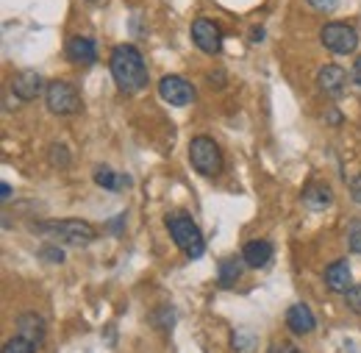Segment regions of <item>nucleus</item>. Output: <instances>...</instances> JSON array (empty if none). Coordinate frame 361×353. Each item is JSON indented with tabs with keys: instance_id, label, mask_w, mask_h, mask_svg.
<instances>
[{
	"instance_id": "nucleus-1",
	"label": "nucleus",
	"mask_w": 361,
	"mask_h": 353,
	"mask_svg": "<svg viewBox=\"0 0 361 353\" xmlns=\"http://www.w3.org/2000/svg\"><path fill=\"white\" fill-rule=\"evenodd\" d=\"M109 70L123 95H139L142 89H147V64L134 44H117L109 56Z\"/></svg>"
},
{
	"instance_id": "nucleus-2",
	"label": "nucleus",
	"mask_w": 361,
	"mask_h": 353,
	"mask_svg": "<svg viewBox=\"0 0 361 353\" xmlns=\"http://www.w3.org/2000/svg\"><path fill=\"white\" fill-rule=\"evenodd\" d=\"M164 222H167V231H170L173 242L178 245V251L186 259H200V256L206 253L203 231L197 228V222H195V217H192L189 212L176 209V212H170V215L164 217Z\"/></svg>"
},
{
	"instance_id": "nucleus-3",
	"label": "nucleus",
	"mask_w": 361,
	"mask_h": 353,
	"mask_svg": "<svg viewBox=\"0 0 361 353\" xmlns=\"http://www.w3.org/2000/svg\"><path fill=\"white\" fill-rule=\"evenodd\" d=\"M34 231L47 237V239L61 242V245H70V248H84V245L97 239L94 225H90L87 220H47L37 222Z\"/></svg>"
},
{
	"instance_id": "nucleus-4",
	"label": "nucleus",
	"mask_w": 361,
	"mask_h": 353,
	"mask_svg": "<svg viewBox=\"0 0 361 353\" xmlns=\"http://www.w3.org/2000/svg\"><path fill=\"white\" fill-rule=\"evenodd\" d=\"M189 162L200 176L206 178H214L223 173V150L212 136H195L189 142Z\"/></svg>"
},
{
	"instance_id": "nucleus-5",
	"label": "nucleus",
	"mask_w": 361,
	"mask_h": 353,
	"mask_svg": "<svg viewBox=\"0 0 361 353\" xmlns=\"http://www.w3.org/2000/svg\"><path fill=\"white\" fill-rule=\"evenodd\" d=\"M319 42L334 56H348V53H353L359 47V31L350 23L334 20V23H325L319 28Z\"/></svg>"
},
{
	"instance_id": "nucleus-6",
	"label": "nucleus",
	"mask_w": 361,
	"mask_h": 353,
	"mask_svg": "<svg viewBox=\"0 0 361 353\" xmlns=\"http://www.w3.org/2000/svg\"><path fill=\"white\" fill-rule=\"evenodd\" d=\"M47 112H53L56 117H73L81 112V95L70 81H50L45 89Z\"/></svg>"
},
{
	"instance_id": "nucleus-7",
	"label": "nucleus",
	"mask_w": 361,
	"mask_h": 353,
	"mask_svg": "<svg viewBox=\"0 0 361 353\" xmlns=\"http://www.w3.org/2000/svg\"><path fill=\"white\" fill-rule=\"evenodd\" d=\"M189 34H192V42L197 44V50L206 53V56H217V53L223 50V31H220V25H217L214 20H209V17H197V20L192 23Z\"/></svg>"
},
{
	"instance_id": "nucleus-8",
	"label": "nucleus",
	"mask_w": 361,
	"mask_h": 353,
	"mask_svg": "<svg viewBox=\"0 0 361 353\" xmlns=\"http://www.w3.org/2000/svg\"><path fill=\"white\" fill-rule=\"evenodd\" d=\"M159 95L170 106H189L195 100V87L186 78H180V76H164L159 81Z\"/></svg>"
},
{
	"instance_id": "nucleus-9",
	"label": "nucleus",
	"mask_w": 361,
	"mask_h": 353,
	"mask_svg": "<svg viewBox=\"0 0 361 353\" xmlns=\"http://www.w3.org/2000/svg\"><path fill=\"white\" fill-rule=\"evenodd\" d=\"M317 87L322 89V95L339 100L348 89V73L339 67V64H322L317 70Z\"/></svg>"
},
{
	"instance_id": "nucleus-10",
	"label": "nucleus",
	"mask_w": 361,
	"mask_h": 353,
	"mask_svg": "<svg viewBox=\"0 0 361 353\" xmlns=\"http://www.w3.org/2000/svg\"><path fill=\"white\" fill-rule=\"evenodd\" d=\"M45 89L47 87L42 84V76H39L37 70H23V73H17L14 81H11V95H14L17 100H23V103L37 100Z\"/></svg>"
},
{
	"instance_id": "nucleus-11",
	"label": "nucleus",
	"mask_w": 361,
	"mask_h": 353,
	"mask_svg": "<svg viewBox=\"0 0 361 353\" xmlns=\"http://www.w3.org/2000/svg\"><path fill=\"white\" fill-rule=\"evenodd\" d=\"M64 53L73 64H81V67H92L97 61V44L90 37H70L64 44Z\"/></svg>"
},
{
	"instance_id": "nucleus-12",
	"label": "nucleus",
	"mask_w": 361,
	"mask_h": 353,
	"mask_svg": "<svg viewBox=\"0 0 361 353\" xmlns=\"http://www.w3.org/2000/svg\"><path fill=\"white\" fill-rule=\"evenodd\" d=\"M325 287L336 295H345L350 289V281H353V273H350V262L348 259H336L334 265L325 267Z\"/></svg>"
},
{
	"instance_id": "nucleus-13",
	"label": "nucleus",
	"mask_w": 361,
	"mask_h": 353,
	"mask_svg": "<svg viewBox=\"0 0 361 353\" xmlns=\"http://www.w3.org/2000/svg\"><path fill=\"white\" fill-rule=\"evenodd\" d=\"M242 259H245V265L253 267V270L267 267L272 262V245L267 239H250L242 248Z\"/></svg>"
},
{
	"instance_id": "nucleus-14",
	"label": "nucleus",
	"mask_w": 361,
	"mask_h": 353,
	"mask_svg": "<svg viewBox=\"0 0 361 353\" xmlns=\"http://www.w3.org/2000/svg\"><path fill=\"white\" fill-rule=\"evenodd\" d=\"M286 325H289L292 334H312L317 328V320L306 304H295L286 311Z\"/></svg>"
},
{
	"instance_id": "nucleus-15",
	"label": "nucleus",
	"mask_w": 361,
	"mask_h": 353,
	"mask_svg": "<svg viewBox=\"0 0 361 353\" xmlns=\"http://www.w3.org/2000/svg\"><path fill=\"white\" fill-rule=\"evenodd\" d=\"M245 259L242 256H228L220 262L217 267V284H220V289H231V287H236V281L242 278V273H245Z\"/></svg>"
},
{
	"instance_id": "nucleus-16",
	"label": "nucleus",
	"mask_w": 361,
	"mask_h": 353,
	"mask_svg": "<svg viewBox=\"0 0 361 353\" xmlns=\"http://www.w3.org/2000/svg\"><path fill=\"white\" fill-rule=\"evenodd\" d=\"M17 331L23 334V337H28L31 342H42L45 340V320L37 314V311H23L20 317H17Z\"/></svg>"
},
{
	"instance_id": "nucleus-17",
	"label": "nucleus",
	"mask_w": 361,
	"mask_h": 353,
	"mask_svg": "<svg viewBox=\"0 0 361 353\" xmlns=\"http://www.w3.org/2000/svg\"><path fill=\"white\" fill-rule=\"evenodd\" d=\"M303 203L309 209H328L334 203V189L322 181H312L306 189H303Z\"/></svg>"
},
{
	"instance_id": "nucleus-18",
	"label": "nucleus",
	"mask_w": 361,
	"mask_h": 353,
	"mask_svg": "<svg viewBox=\"0 0 361 353\" xmlns=\"http://www.w3.org/2000/svg\"><path fill=\"white\" fill-rule=\"evenodd\" d=\"M94 184L103 186V189H109V192H120V189L128 186L131 181H128V176H117L111 167H97V170H94Z\"/></svg>"
},
{
	"instance_id": "nucleus-19",
	"label": "nucleus",
	"mask_w": 361,
	"mask_h": 353,
	"mask_svg": "<svg viewBox=\"0 0 361 353\" xmlns=\"http://www.w3.org/2000/svg\"><path fill=\"white\" fill-rule=\"evenodd\" d=\"M231 348H233L236 353H256L259 340H256L253 331H247V328H236V331L231 334Z\"/></svg>"
},
{
	"instance_id": "nucleus-20",
	"label": "nucleus",
	"mask_w": 361,
	"mask_h": 353,
	"mask_svg": "<svg viewBox=\"0 0 361 353\" xmlns=\"http://www.w3.org/2000/svg\"><path fill=\"white\" fill-rule=\"evenodd\" d=\"M34 348H37V342H31L28 337H11L6 345H3V353H34Z\"/></svg>"
},
{
	"instance_id": "nucleus-21",
	"label": "nucleus",
	"mask_w": 361,
	"mask_h": 353,
	"mask_svg": "<svg viewBox=\"0 0 361 353\" xmlns=\"http://www.w3.org/2000/svg\"><path fill=\"white\" fill-rule=\"evenodd\" d=\"M47 156H50V164L53 167H59V170H64V167H70V150L64 148V145H50V150H47Z\"/></svg>"
},
{
	"instance_id": "nucleus-22",
	"label": "nucleus",
	"mask_w": 361,
	"mask_h": 353,
	"mask_svg": "<svg viewBox=\"0 0 361 353\" xmlns=\"http://www.w3.org/2000/svg\"><path fill=\"white\" fill-rule=\"evenodd\" d=\"M348 245H350L353 253L361 256V217L350 220V225H348Z\"/></svg>"
},
{
	"instance_id": "nucleus-23",
	"label": "nucleus",
	"mask_w": 361,
	"mask_h": 353,
	"mask_svg": "<svg viewBox=\"0 0 361 353\" xmlns=\"http://www.w3.org/2000/svg\"><path fill=\"white\" fill-rule=\"evenodd\" d=\"M345 304H348V309L353 311V314H361V287H350L345 292Z\"/></svg>"
},
{
	"instance_id": "nucleus-24",
	"label": "nucleus",
	"mask_w": 361,
	"mask_h": 353,
	"mask_svg": "<svg viewBox=\"0 0 361 353\" xmlns=\"http://www.w3.org/2000/svg\"><path fill=\"white\" fill-rule=\"evenodd\" d=\"M39 256L47 259V262H56V265H59V262H64V251H59L56 245H45V248L39 251Z\"/></svg>"
},
{
	"instance_id": "nucleus-25",
	"label": "nucleus",
	"mask_w": 361,
	"mask_h": 353,
	"mask_svg": "<svg viewBox=\"0 0 361 353\" xmlns=\"http://www.w3.org/2000/svg\"><path fill=\"white\" fill-rule=\"evenodd\" d=\"M309 6L314 8V11H322V14H331L336 6H339V0H309Z\"/></svg>"
},
{
	"instance_id": "nucleus-26",
	"label": "nucleus",
	"mask_w": 361,
	"mask_h": 353,
	"mask_svg": "<svg viewBox=\"0 0 361 353\" xmlns=\"http://www.w3.org/2000/svg\"><path fill=\"white\" fill-rule=\"evenodd\" d=\"M267 353H303V351L298 345H292V342H275V345H270Z\"/></svg>"
},
{
	"instance_id": "nucleus-27",
	"label": "nucleus",
	"mask_w": 361,
	"mask_h": 353,
	"mask_svg": "<svg viewBox=\"0 0 361 353\" xmlns=\"http://www.w3.org/2000/svg\"><path fill=\"white\" fill-rule=\"evenodd\" d=\"M350 198H353L356 203H361V173L350 181Z\"/></svg>"
},
{
	"instance_id": "nucleus-28",
	"label": "nucleus",
	"mask_w": 361,
	"mask_h": 353,
	"mask_svg": "<svg viewBox=\"0 0 361 353\" xmlns=\"http://www.w3.org/2000/svg\"><path fill=\"white\" fill-rule=\"evenodd\" d=\"M350 76H353V81H356V84L361 87V56L356 59V61H353V70H350Z\"/></svg>"
},
{
	"instance_id": "nucleus-29",
	"label": "nucleus",
	"mask_w": 361,
	"mask_h": 353,
	"mask_svg": "<svg viewBox=\"0 0 361 353\" xmlns=\"http://www.w3.org/2000/svg\"><path fill=\"white\" fill-rule=\"evenodd\" d=\"M328 123H331V126H339V123H342L339 109H331V112H328Z\"/></svg>"
},
{
	"instance_id": "nucleus-30",
	"label": "nucleus",
	"mask_w": 361,
	"mask_h": 353,
	"mask_svg": "<svg viewBox=\"0 0 361 353\" xmlns=\"http://www.w3.org/2000/svg\"><path fill=\"white\" fill-rule=\"evenodd\" d=\"M0 198H3V201H8V198H11V186H8V184H3V186H0Z\"/></svg>"
},
{
	"instance_id": "nucleus-31",
	"label": "nucleus",
	"mask_w": 361,
	"mask_h": 353,
	"mask_svg": "<svg viewBox=\"0 0 361 353\" xmlns=\"http://www.w3.org/2000/svg\"><path fill=\"white\" fill-rule=\"evenodd\" d=\"M262 37H264V31H262V28H253V31H250V40H253V42H259Z\"/></svg>"
},
{
	"instance_id": "nucleus-32",
	"label": "nucleus",
	"mask_w": 361,
	"mask_h": 353,
	"mask_svg": "<svg viewBox=\"0 0 361 353\" xmlns=\"http://www.w3.org/2000/svg\"><path fill=\"white\" fill-rule=\"evenodd\" d=\"M90 3H100V0H90Z\"/></svg>"
}]
</instances>
